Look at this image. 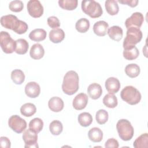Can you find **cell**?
<instances>
[{
    "instance_id": "32",
    "label": "cell",
    "mask_w": 148,
    "mask_h": 148,
    "mask_svg": "<svg viewBox=\"0 0 148 148\" xmlns=\"http://www.w3.org/2000/svg\"><path fill=\"white\" fill-rule=\"evenodd\" d=\"M78 1L77 0H60L59 6L63 9L66 10H73L77 6Z\"/></svg>"
},
{
    "instance_id": "6",
    "label": "cell",
    "mask_w": 148,
    "mask_h": 148,
    "mask_svg": "<svg viewBox=\"0 0 148 148\" xmlns=\"http://www.w3.org/2000/svg\"><path fill=\"white\" fill-rule=\"evenodd\" d=\"M142 32L139 28L131 27L127 29L126 37L123 41V48L135 46L142 38Z\"/></svg>"
},
{
    "instance_id": "40",
    "label": "cell",
    "mask_w": 148,
    "mask_h": 148,
    "mask_svg": "<svg viewBox=\"0 0 148 148\" xmlns=\"http://www.w3.org/2000/svg\"><path fill=\"white\" fill-rule=\"evenodd\" d=\"M0 145L1 147L9 148L11 146L10 140L5 136H1L0 138Z\"/></svg>"
},
{
    "instance_id": "36",
    "label": "cell",
    "mask_w": 148,
    "mask_h": 148,
    "mask_svg": "<svg viewBox=\"0 0 148 148\" xmlns=\"http://www.w3.org/2000/svg\"><path fill=\"white\" fill-rule=\"evenodd\" d=\"M109 115L107 111L105 109H99L95 114V119L97 122L99 124H104L108 120Z\"/></svg>"
},
{
    "instance_id": "35",
    "label": "cell",
    "mask_w": 148,
    "mask_h": 148,
    "mask_svg": "<svg viewBox=\"0 0 148 148\" xmlns=\"http://www.w3.org/2000/svg\"><path fill=\"white\" fill-rule=\"evenodd\" d=\"M49 130L53 135H58L63 130L62 124L59 120H53L49 125Z\"/></svg>"
},
{
    "instance_id": "8",
    "label": "cell",
    "mask_w": 148,
    "mask_h": 148,
    "mask_svg": "<svg viewBox=\"0 0 148 148\" xmlns=\"http://www.w3.org/2000/svg\"><path fill=\"white\" fill-rule=\"evenodd\" d=\"M9 127L15 132L20 134L27 128L25 120L18 115L12 116L8 120Z\"/></svg>"
},
{
    "instance_id": "37",
    "label": "cell",
    "mask_w": 148,
    "mask_h": 148,
    "mask_svg": "<svg viewBox=\"0 0 148 148\" xmlns=\"http://www.w3.org/2000/svg\"><path fill=\"white\" fill-rule=\"evenodd\" d=\"M24 8V4L21 1L14 0L11 1L9 4V9L14 12H21Z\"/></svg>"
},
{
    "instance_id": "11",
    "label": "cell",
    "mask_w": 148,
    "mask_h": 148,
    "mask_svg": "<svg viewBox=\"0 0 148 148\" xmlns=\"http://www.w3.org/2000/svg\"><path fill=\"white\" fill-rule=\"evenodd\" d=\"M144 21V17L140 12H135L127 18L125 21V25L127 29L134 27L139 28Z\"/></svg>"
},
{
    "instance_id": "30",
    "label": "cell",
    "mask_w": 148,
    "mask_h": 148,
    "mask_svg": "<svg viewBox=\"0 0 148 148\" xmlns=\"http://www.w3.org/2000/svg\"><path fill=\"white\" fill-rule=\"evenodd\" d=\"M75 28L79 32L85 33L90 28V21L86 18H82L76 23Z\"/></svg>"
},
{
    "instance_id": "31",
    "label": "cell",
    "mask_w": 148,
    "mask_h": 148,
    "mask_svg": "<svg viewBox=\"0 0 148 148\" xmlns=\"http://www.w3.org/2000/svg\"><path fill=\"white\" fill-rule=\"evenodd\" d=\"M11 79L16 84H21L25 80V75L20 69H14L11 73Z\"/></svg>"
},
{
    "instance_id": "7",
    "label": "cell",
    "mask_w": 148,
    "mask_h": 148,
    "mask_svg": "<svg viewBox=\"0 0 148 148\" xmlns=\"http://www.w3.org/2000/svg\"><path fill=\"white\" fill-rule=\"evenodd\" d=\"M0 45L2 50L5 53L10 54L15 51L16 42L10 37V34L8 32H1Z\"/></svg>"
},
{
    "instance_id": "33",
    "label": "cell",
    "mask_w": 148,
    "mask_h": 148,
    "mask_svg": "<svg viewBox=\"0 0 148 148\" xmlns=\"http://www.w3.org/2000/svg\"><path fill=\"white\" fill-rule=\"evenodd\" d=\"M103 104L109 108H114L117 106L118 102L117 97L112 94H108L103 98Z\"/></svg>"
},
{
    "instance_id": "41",
    "label": "cell",
    "mask_w": 148,
    "mask_h": 148,
    "mask_svg": "<svg viewBox=\"0 0 148 148\" xmlns=\"http://www.w3.org/2000/svg\"><path fill=\"white\" fill-rule=\"evenodd\" d=\"M120 3L127 5L132 8H134L137 6L138 3V0H119L117 1Z\"/></svg>"
},
{
    "instance_id": "27",
    "label": "cell",
    "mask_w": 148,
    "mask_h": 148,
    "mask_svg": "<svg viewBox=\"0 0 148 148\" xmlns=\"http://www.w3.org/2000/svg\"><path fill=\"white\" fill-rule=\"evenodd\" d=\"M140 67L136 64H130L127 65L125 68L126 75L131 78L137 77L140 73Z\"/></svg>"
},
{
    "instance_id": "12",
    "label": "cell",
    "mask_w": 148,
    "mask_h": 148,
    "mask_svg": "<svg viewBox=\"0 0 148 148\" xmlns=\"http://www.w3.org/2000/svg\"><path fill=\"white\" fill-rule=\"evenodd\" d=\"M88 101V96L84 93H80L77 94L73 100L72 105L74 109L80 110L86 108Z\"/></svg>"
},
{
    "instance_id": "34",
    "label": "cell",
    "mask_w": 148,
    "mask_h": 148,
    "mask_svg": "<svg viewBox=\"0 0 148 148\" xmlns=\"http://www.w3.org/2000/svg\"><path fill=\"white\" fill-rule=\"evenodd\" d=\"M43 127V122L40 118L36 117L31 120L29 123V128L37 134L40 132Z\"/></svg>"
},
{
    "instance_id": "9",
    "label": "cell",
    "mask_w": 148,
    "mask_h": 148,
    "mask_svg": "<svg viewBox=\"0 0 148 148\" xmlns=\"http://www.w3.org/2000/svg\"><path fill=\"white\" fill-rule=\"evenodd\" d=\"M27 10L29 14L34 18H38L43 13V7L38 0H30L27 3Z\"/></svg>"
},
{
    "instance_id": "22",
    "label": "cell",
    "mask_w": 148,
    "mask_h": 148,
    "mask_svg": "<svg viewBox=\"0 0 148 148\" xmlns=\"http://www.w3.org/2000/svg\"><path fill=\"white\" fill-rule=\"evenodd\" d=\"M47 35L46 31L42 28H36L32 31L29 34V38L31 40L35 42H40L45 39Z\"/></svg>"
},
{
    "instance_id": "26",
    "label": "cell",
    "mask_w": 148,
    "mask_h": 148,
    "mask_svg": "<svg viewBox=\"0 0 148 148\" xmlns=\"http://www.w3.org/2000/svg\"><path fill=\"white\" fill-rule=\"evenodd\" d=\"M105 9L108 14L112 16L116 15L119 11V7L117 1L114 0H108L105 3Z\"/></svg>"
},
{
    "instance_id": "10",
    "label": "cell",
    "mask_w": 148,
    "mask_h": 148,
    "mask_svg": "<svg viewBox=\"0 0 148 148\" xmlns=\"http://www.w3.org/2000/svg\"><path fill=\"white\" fill-rule=\"evenodd\" d=\"M23 139L25 143V148L38 147L37 143V133L31 130L30 128L26 130L23 134Z\"/></svg>"
},
{
    "instance_id": "28",
    "label": "cell",
    "mask_w": 148,
    "mask_h": 148,
    "mask_svg": "<svg viewBox=\"0 0 148 148\" xmlns=\"http://www.w3.org/2000/svg\"><path fill=\"white\" fill-rule=\"evenodd\" d=\"M77 120L80 125L84 127H88L92 122V116L88 112H83L79 114Z\"/></svg>"
},
{
    "instance_id": "21",
    "label": "cell",
    "mask_w": 148,
    "mask_h": 148,
    "mask_svg": "<svg viewBox=\"0 0 148 148\" xmlns=\"http://www.w3.org/2000/svg\"><path fill=\"white\" fill-rule=\"evenodd\" d=\"M139 51L135 46L127 47L124 49L123 57L127 60H133L138 58Z\"/></svg>"
},
{
    "instance_id": "20",
    "label": "cell",
    "mask_w": 148,
    "mask_h": 148,
    "mask_svg": "<svg viewBox=\"0 0 148 148\" xmlns=\"http://www.w3.org/2000/svg\"><path fill=\"white\" fill-rule=\"evenodd\" d=\"M108 34L110 38L115 40L120 41L123 35V31L121 27L117 25H114L109 28Z\"/></svg>"
},
{
    "instance_id": "15",
    "label": "cell",
    "mask_w": 148,
    "mask_h": 148,
    "mask_svg": "<svg viewBox=\"0 0 148 148\" xmlns=\"http://www.w3.org/2000/svg\"><path fill=\"white\" fill-rule=\"evenodd\" d=\"M49 109L54 112H59L61 111L64 106L63 100L58 97H53L51 98L48 102Z\"/></svg>"
},
{
    "instance_id": "5",
    "label": "cell",
    "mask_w": 148,
    "mask_h": 148,
    "mask_svg": "<svg viewBox=\"0 0 148 148\" xmlns=\"http://www.w3.org/2000/svg\"><path fill=\"white\" fill-rule=\"evenodd\" d=\"M81 5L83 12L91 18H98L102 14V8L95 1H83Z\"/></svg>"
},
{
    "instance_id": "39",
    "label": "cell",
    "mask_w": 148,
    "mask_h": 148,
    "mask_svg": "<svg viewBox=\"0 0 148 148\" xmlns=\"http://www.w3.org/2000/svg\"><path fill=\"white\" fill-rule=\"evenodd\" d=\"M119 145L118 141L114 138H110L106 140L105 144V147L106 148L109 147H114L117 148L119 147Z\"/></svg>"
},
{
    "instance_id": "18",
    "label": "cell",
    "mask_w": 148,
    "mask_h": 148,
    "mask_svg": "<svg viewBox=\"0 0 148 148\" xmlns=\"http://www.w3.org/2000/svg\"><path fill=\"white\" fill-rule=\"evenodd\" d=\"M45 54V50L43 47L39 43L34 44L31 47L29 51V55L34 60L41 59Z\"/></svg>"
},
{
    "instance_id": "16",
    "label": "cell",
    "mask_w": 148,
    "mask_h": 148,
    "mask_svg": "<svg viewBox=\"0 0 148 148\" xmlns=\"http://www.w3.org/2000/svg\"><path fill=\"white\" fill-rule=\"evenodd\" d=\"M109 24L105 21H98L93 25V31L95 34L99 36H103L108 31Z\"/></svg>"
},
{
    "instance_id": "2",
    "label": "cell",
    "mask_w": 148,
    "mask_h": 148,
    "mask_svg": "<svg viewBox=\"0 0 148 148\" xmlns=\"http://www.w3.org/2000/svg\"><path fill=\"white\" fill-rule=\"evenodd\" d=\"M79 82L78 74L74 71H68L64 77L62 84L63 92L69 95L74 94L79 89Z\"/></svg>"
},
{
    "instance_id": "29",
    "label": "cell",
    "mask_w": 148,
    "mask_h": 148,
    "mask_svg": "<svg viewBox=\"0 0 148 148\" xmlns=\"http://www.w3.org/2000/svg\"><path fill=\"white\" fill-rule=\"evenodd\" d=\"M133 146L135 148H147L148 147V134H142L134 142Z\"/></svg>"
},
{
    "instance_id": "25",
    "label": "cell",
    "mask_w": 148,
    "mask_h": 148,
    "mask_svg": "<svg viewBox=\"0 0 148 148\" xmlns=\"http://www.w3.org/2000/svg\"><path fill=\"white\" fill-rule=\"evenodd\" d=\"M36 111V106L32 103H26L23 105L20 108L21 114L25 117H31Z\"/></svg>"
},
{
    "instance_id": "3",
    "label": "cell",
    "mask_w": 148,
    "mask_h": 148,
    "mask_svg": "<svg viewBox=\"0 0 148 148\" xmlns=\"http://www.w3.org/2000/svg\"><path fill=\"white\" fill-rule=\"evenodd\" d=\"M120 97L124 101L131 105L138 104L142 97L139 90L132 86L125 87L120 92Z\"/></svg>"
},
{
    "instance_id": "4",
    "label": "cell",
    "mask_w": 148,
    "mask_h": 148,
    "mask_svg": "<svg viewBox=\"0 0 148 148\" xmlns=\"http://www.w3.org/2000/svg\"><path fill=\"white\" fill-rule=\"evenodd\" d=\"M116 128L119 137L124 141L132 139L134 134V130L131 123L127 119L119 120L116 124Z\"/></svg>"
},
{
    "instance_id": "38",
    "label": "cell",
    "mask_w": 148,
    "mask_h": 148,
    "mask_svg": "<svg viewBox=\"0 0 148 148\" xmlns=\"http://www.w3.org/2000/svg\"><path fill=\"white\" fill-rule=\"evenodd\" d=\"M47 24L50 27L53 29L58 28L60 26V22L56 16H50L47 20Z\"/></svg>"
},
{
    "instance_id": "23",
    "label": "cell",
    "mask_w": 148,
    "mask_h": 148,
    "mask_svg": "<svg viewBox=\"0 0 148 148\" xmlns=\"http://www.w3.org/2000/svg\"><path fill=\"white\" fill-rule=\"evenodd\" d=\"M88 138L93 142H100L103 138V132L98 127L91 128L88 132Z\"/></svg>"
},
{
    "instance_id": "24",
    "label": "cell",
    "mask_w": 148,
    "mask_h": 148,
    "mask_svg": "<svg viewBox=\"0 0 148 148\" xmlns=\"http://www.w3.org/2000/svg\"><path fill=\"white\" fill-rule=\"evenodd\" d=\"M16 47L15 52L18 54H25L29 48L28 42L24 39H18L16 40Z\"/></svg>"
},
{
    "instance_id": "19",
    "label": "cell",
    "mask_w": 148,
    "mask_h": 148,
    "mask_svg": "<svg viewBox=\"0 0 148 148\" xmlns=\"http://www.w3.org/2000/svg\"><path fill=\"white\" fill-rule=\"evenodd\" d=\"M65 32L61 28H56L49 32V39L53 43H58L62 42L65 38Z\"/></svg>"
},
{
    "instance_id": "14",
    "label": "cell",
    "mask_w": 148,
    "mask_h": 148,
    "mask_svg": "<svg viewBox=\"0 0 148 148\" xmlns=\"http://www.w3.org/2000/svg\"><path fill=\"white\" fill-rule=\"evenodd\" d=\"M105 87L109 94H114L119 91L120 83L117 78L110 77L105 82Z\"/></svg>"
},
{
    "instance_id": "1",
    "label": "cell",
    "mask_w": 148,
    "mask_h": 148,
    "mask_svg": "<svg viewBox=\"0 0 148 148\" xmlns=\"http://www.w3.org/2000/svg\"><path fill=\"white\" fill-rule=\"evenodd\" d=\"M1 24L5 28L13 30L18 34H23L26 32L28 28L27 24L13 14L3 16L1 18Z\"/></svg>"
},
{
    "instance_id": "13",
    "label": "cell",
    "mask_w": 148,
    "mask_h": 148,
    "mask_svg": "<svg viewBox=\"0 0 148 148\" xmlns=\"http://www.w3.org/2000/svg\"><path fill=\"white\" fill-rule=\"evenodd\" d=\"M25 92L29 98H36L39 96L40 92V86L36 82H30L25 85Z\"/></svg>"
},
{
    "instance_id": "17",
    "label": "cell",
    "mask_w": 148,
    "mask_h": 148,
    "mask_svg": "<svg viewBox=\"0 0 148 148\" xmlns=\"http://www.w3.org/2000/svg\"><path fill=\"white\" fill-rule=\"evenodd\" d=\"M87 92L91 99H97L102 95V89L99 84L94 83L88 86L87 88Z\"/></svg>"
}]
</instances>
